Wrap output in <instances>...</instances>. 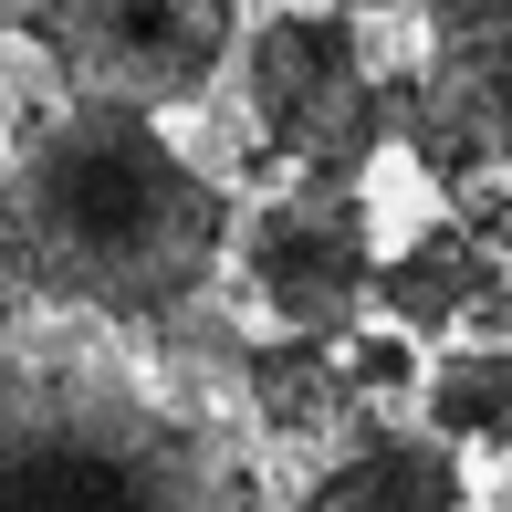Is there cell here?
Here are the masks:
<instances>
[{"label": "cell", "instance_id": "5", "mask_svg": "<svg viewBox=\"0 0 512 512\" xmlns=\"http://www.w3.org/2000/svg\"><path fill=\"white\" fill-rule=\"evenodd\" d=\"M220 272L283 335H345L366 314V272H377V209H366V189L272 178V199H251L230 220V262Z\"/></svg>", "mask_w": 512, "mask_h": 512}, {"label": "cell", "instance_id": "11", "mask_svg": "<svg viewBox=\"0 0 512 512\" xmlns=\"http://www.w3.org/2000/svg\"><path fill=\"white\" fill-rule=\"evenodd\" d=\"M356 21H387V11H418V0H345Z\"/></svg>", "mask_w": 512, "mask_h": 512}, {"label": "cell", "instance_id": "4", "mask_svg": "<svg viewBox=\"0 0 512 512\" xmlns=\"http://www.w3.org/2000/svg\"><path fill=\"white\" fill-rule=\"evenodd\" d=\"M241 11L251 0H21L11 32L53 63L63 95L178 115L230 74Z\"/></svg>", "mask_w": 512, "mask_h": 512}, {"label": "cell", "instance_id": "8", "mask_svg": "<svg viewBox=\"0 0 512 512\" xmlns=\"http://www.w3.org/2000/svg\"><path fill=\"white\" fill-rule=\"evenodd\" d=\"M418 429H439L450 450H502L512 460V335H450L439 366H418Z\"/></svg>", "mask_w": 512, "mask_h": 512}, {"label": "cell", "instance_id": "13", "mask_svg": "<svg viewBox=\"0 0 512 512\" xmlns=\"http://www.w3.org/2000/svg\"><path fill=\"white\" fill-rule=\"evenodd\" d=\"M502 512H512V471H502Z\"/></svg>", "mask_w": 512, "mask_h": 512}, {"label": "cell", "instance_id": "6", "mask_svg": "<svg viewBox=\"0 0 512 512\" xmlns=\"http://www.w3.org/2000/svg\"><path fill=\"white\" fill-rule=\"evenodd\" d=\"M293 512H471V471L439 429L418 418H345L335 429V460L304 481Z\"/></svg>", "mask_w": 512, "mask_h": 512}, {"label": "cell", "instance_id": "1", "mask_svg": "<svg viewBox=\"0 0 512 512\" xmlns=\"http://www.w3.org/2000/svg\"><path fill=\"white\" fill-rule=\"evenodd\" d=\"M230 220V178L147 105L63 95L0 157V293L84 324H178L220 283Z\"/></svg>", "mask_w": 512, "mask_h": 512}, {"label": "cell", "instance_id": "7", "mask_svg": "<svg viewBox=\"0 0 512 512\" xmlns=\"http://www.w3.org/2000/svg\"><path fill=\"white\" fill-rule=\"evenodd\" d=\"M230 387H241V408H251V429L262 439H335L345 418H356V387H345V366H335V335H251V345H230Z\"/></svg>", "mask_w": 512, "mask_h": 512}, {"label": "cell", "instance_id": "12", "mask_svg": "<svg viewBox=\"0 0 512 512\" xmlns=\"http://www.w3.org/2000/svg\"><path fill=\"white\" fill-rule=\"evenodd\" d=\"M11 11H21V0H0V32H11Z\"/></svg>", "mask_w": 512, "mask_h": 512}, {"label": "cell", "instance_id": "2", "mask_svg": "<svg viewBox=\"0 0 512 512\" xmlns=\"http://www.w3.org/2000/svg\"><path fill=\"white\" fill-rule=\"evenodd\" d=\"M0 512H262V471L126 356L0 345Z\"/></svg>", "mask_w": 512, "mask_h": 512}, {"label": "cell", "instance_id": "10", "mask_svg": "<svg viewBox=\"0 0 512 512\" xmlns=\"http://www.w3.org/2000/svg\"><path fill=\"white\" fill-rule=\"evenodd\" d=\"M335 366H345V387H356V408H408L418 398V366H429V345H418V335H398V324H345V335H335Z\"/></svg>", "mask_w": 512, "mask_h": 512}, {"label": "cell", "instance_id": "3", "mask_svg": "<svg viewBox=\"0 0 512 512\" xmlns=\"http://www.w3.org/2000/svg\"><path fill=\"white\" fill-rule=\"evenodd\" d=\"M241 74V115H251V168L262 178H314V189H366L387 147V95H377V42L345 0H262L241 11L230 42Z\"/></svg>", "mask_w": 512, "mask_h": 512}, {"label": "cell", "instance_id": "9", "mask_svg": "<svg viewBox=\"0 0 512 512\" xmlns=\"http://www.w3.org/2000/svg\"><path fill=\"white\" fill-rule=\"evenodd\" d=\"M418 11H429V63L471 95L512 168V0H418Z\"/></svg>", "mask_w": 512, "mask_h": 512}]
</instances>
